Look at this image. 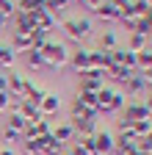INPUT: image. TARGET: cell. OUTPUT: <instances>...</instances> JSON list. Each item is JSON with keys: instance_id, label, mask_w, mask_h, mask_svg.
<instances>
[{"instance_id": "obj_33", "label": "cell", "mask_w": 152, "mask_h": 155, "mask_svg": "<svg viewBox=\"0 0 152 155\" xmlns=\"http://www.w3.org/2000/svg\"><path fill=\"white\" fill-rule=\"evenodd\" d=\"M130 6H133V3H130ZM119 19H122V22H125L127 28H136V22H138V17H136V11H133V8L122 11V17H119Z\"/></svg>"}, {"instance_id": "obj_6", "label": "cell", "mask_w": 152, "mask_h": 155, "mask_svg": "<svg viewBox=\"0 0 152 155\" xmlns=\"http://www.w3.org/2000/svg\"><path fill=\"white\" fill-rule=\"evenodd\" d=\"M94 150H97V155H111L113 152V136L108 130H97L94 133Z\"/></svg>"}, {"instance_id": "obj_1", "label": "cell", "mask_w": 152, "mask_h": 155, "mask_svg": "<svg viewBox=\"0 0 152 155\" xmlns=\"http://www.w3.org/2000/svg\"><path fill=\"white\" fill-rule=\"evenodd\" d=\"M42 58H44V67L50 69H61L69 64V50L64 42H47L42 47Z\"/></svg>"}, {"instance_id": "obj_41", "label": "cell", "mask_w": 152, "mask_h": 155, "mask_svg": "<svg viewBox=\"0 0 152 155\" xmlns=\"http://www.w3.org/2000/svg\"><path fill=\"white\" fill-rule=\"evenodd\" d=\"M141 78H144V83H149V86H152V69H144V72H141Z\"/></svg>"}, {"instance_id": "obj_10", "label": "cell", "mask_w": 152, "mask_h": 155, "mask_svg": "<svg viewBox=\"0 0 152 155\" xmlns=\"http://www.w3.org/2000/svg\"><path fill=\"white\" fill-rule=\"evenodd\" d=\"M69 125L75 127V136H78V139H83V136L91 139V136L97 133V122H94V119H72Z\"/></svg>"}, {"instance_id": "obj_15", "label": "cell", "mask_w": 152, "mask_h": 155, "mask_svg": "<svg viewBox=\"0 0 152 155\" xmlns=\"http://www.w3.org/2000/svg\"><path fill=\"white\" fill-rule=\"evenodd\" d=\"M53 139L61 141V144L72 141V139H75V127H72L69 122H64V125H58V127H53Z\"/></svg>"}, {"instance_id": "obj_30", "label": "cell", "mask_w": 152, "mask_h": 155, "mask_svg": "<svg viewBox=\"0 0 152 155\" xmlns=\"http://www.w3.org/2000/svg\"><path fill=\"white\" fill-rule=\"evenodd\" d=\"M80 105H86V108H97V94L94 91H78V97H75Z\"/></svg>"}, {"instance_id": "obj_45", "label": "cell", "mask_w": 152, "mask_h": 155, "mask_svg": "<svg viewBox=\"0 0 152 155\" xmlns=\"http://www.w3.org/2000/svg\"><path fill=\"white\" fill-rule=\"evenodd\" d=\"M127 155H147V152H141V150L136 147V150H133V152H127Z\"/></svg>"}, {"instance_id": "obj_32", "label": "cell", "mask_w": 152, "mask_h": 155, "mask_svg": "<svg viewBox=\"0 0 152 155\" xmlns=\"http://www.w3.org/2000/svg\"><path fill=\"white\" fill-rule=\"evenodd\" d=\"M33 8H44V0H17V11H33Z\"/></svg>"}, {"instance_id": "obj_5", "label": "cell", "mask_w": 152, "mask_h": 155, "mask_svg": "<svg viewBox=\"0 0 152 155\" xmlns=\"http://www.w3.org/2000/svg\"><path fill=\"white\" fill-rule=\"evenodd\" d=\"M69 67L78 72V75H86L91 67H89V50H75V53H69Z\"/></svg>"}, {"instance_id": "obj_4", "label": "cell", "mask_w": 152, "mask_h": 155, "mask_svg": "<svg viewBox=\"0 0 152 155\" xmlns=\"http://www.w3.org/2000/svg\"><path fill=\"white\" fill-rule=\"evenodd\" d=\"M28 14H31L33 28H42V31H53V28H55V14H50L47 8H33V11H28Z\"/></svg>"}, {"instance_id": "obj_24", "label": "cell", "mask_w": 152, "mask_h": 155, "mask_svg": "<svg viewBox=\"0 0 152 155\" xmlns=\"http://www.w3.org/2000/svg\"><path fill=\"white\" fill-rule=\"evenodd\" d=\"M25 61H28V69H42V67H44L42 50H28V53H25Z\"/></svg>"}, {"instance_id": "obj_36", "label": "cell", "mask_w": 152, "mask_h": 155, "mask_svg": "<svg viewBox=\"0 0 152 155\" xmlns=\"http://www.w3.org/2000/svg\"><path fill=\"white\" fill-rule=\"evenodd\" d=\"M3 141H6V147H11V144H17V141H22V136L6 127V130H3Z\"/></svg>"}, {"instance_id": "obj_14", "label": "cell", "mask_w": 152, "mask_h": 155, "mask_svg": "<svg viewBox=\"0 0 152 155\" xmlns=\"http://www.w3.org/2000/svg\"><path fill=\"white\" fill-rule=\"evenodd\" d=\"M97 116H100L97 108H86V105H80L78 100L72 103V116H69V119H94V122H97Z\"/></svg>"}, {"instance_id": "obj_21", "label": "cell", "mask_w": 152, "mask_h": 155, "mask_svg": "<svg viewBox=\"0 0 152 155\" xmlns=\"http://www.w3.org/2000/svg\"><path fill=\"white\" fill-rule=\"evenodd\" d=\"M11 19H14V28L17 31H28V33L33 31V22H31V14L28 11H17Z\"/></svg>"}, {"instance_id": "obj_37", "label": "cell", "mask_w": 152, "mask_h": 155, "mask_svg": "<svg viewBox=\"0 0 152 155\" xmlns=\"http://www.w3.org/2000/svg\"><path fill=\"white\" fill-rule=\"evenodd\" d=\"M8 108H11V94L0 91V111H8Z\"/></svg>"}, {"instance_id": "obj_22", "label": "cell", "mask_w": 152, "mask_h": 155, "mask_svg": "<svg viewBox=\"0 0 152 155\" xmlns=\"http://www.w3.org/2000/svg\"><path fill=\"white\" fill-rule=\"evenodd\" d=\"M20 114L25 116V122H39V119H44V116L39 114V105H33V103H22V108H20Z\"/></svg>"}, {"instance_id": "obj_11", "label": "cell", "mask_w": 152, "mask_h": 155, "mask_svg": "<svg viewBox=\"0 0 152 155\" xmlns=\"http://www.w3.org/2000/svg\"><path fill=\"white\" fill-rule=\"evenodd\" d=\"M141 91H147V83H144V78L136 72V75H130L127 81H125V94L127 97H138Z\"/></svg>"}, {"instance_id": "obj_34", "label": "cell", "mask_w": 152, "mask_h": 155, "mask_svg": "<svg viewBox=\"0 0 152 155\" xmlns=\"http://www.w3.org/2000/svg\"><path fill=\"white\" fill-rule=\"evenodd\" d=\"M33 130H36V136H50V133H53V127H50V122H47V119L33 122Z\"/></svg>"}, {"instance_id": "obj_42", "label": "cell", "mask_w": 152, "mask_h": 155, "mask_svg": "<svg viewBox=\"0 0 152 155\" xmlns=\"http://www.w3.org/2000/svg\"><path fill=\"white\" fill-rule=\"evenodd\" d=\"M53 3H55V6H58V8H61V11H66V6H69V3H72V0H53Z\"/></svg>"}, {"instance_id": "obj_17", "label": "cell", "mask_w": 152, "mask_h": 155, "mask_svg": "<svg viewBox=\"0 0 152 155\" xmlns=\"http://www.w3.org/2000/svg\"><path fill=\"white\" fill-rule=\"evenodd\" d=\"M25 125H28V122H25V116H22L20 111H8V125H6L8 130H14V133H20V136H22Z\"/></svg>"}, {"instance_id": "obj_25", "label": "cell", "mask_w": 152, "mask_h": 155, "mask_svg": "<svg viewBox=\"0 0 152 155\" xmlns=\"http://www.w3.org/2000/svg\"><path fill=\"white\" fill-rule=\"evenodd\" d=\"M147 133H152V119H138V122H133V136H136V139H144Z\"/></svg>"}, {"instance_id": "obj_39", "label": "cell", "mask_w": 152, "mask_h": 155, "mask_svg": "<svg viewBox=\"0 0 152 155\" xmlns=\"http://www.w3.org/2000/svg\"><path fill=\"white\" fill-rule=\"evenodd\" d=\"M80 3H83L86 8H91V11H97V8H100V6L105 3V0H80Z\"/></svg>"}, {"instance_id": "obj_50", "label": "cell", "mask_w": 152, "mask_h": 155, "mask_svg": "<svg viewBox=\"0 0 152 155\" xmlns=\"http://www.w3.org/2000/svg\"><path fill=\"white\" fill-rule=\"evenodd\" d=\"M149 6H152V3H149Z\"/></svg>"}, {"instance_id": "obj_7", "label": "cell", "mask_w": 152, "mask_h": 155, "mask_svg": "<svg viewBox=\"0 0 152 155\" xmlns=\"http://www.w3.org/2000/svg\"><path fill=\"white\" fill-rule=\"evenodd\" d=\"M136 150V136L133 133H119V136H113V152H119V155H127Z\"/></svg>"}, {"instance_id": "obj_20", "label": "cell", "mask_w": 152, "mask_h": 155, "mask_svg": "<svg viewBox=\"0 0 152 155\" xmlns=\"http://www.w3.org/2000/svg\"><path fill=\"white\" fill-rule=\"evenodd\" d=\"M22 89H25V75L8 72V94H22Z\"/></svg>"}, {"instance_id": "obj_35", "label": "cell", "mask_w": 152, "mask_h": 155, "mask_svg": "<svg viewBox=\"0 0 152 155\" xmlns=\"http://www.w3.org/2000/svg\"><path fill=\"white\" fill-rule=\"evenodd\" d=\"M25 152L28 155H42V147H39V139H31V141H22Z\"/></svg>"}, {"instance_id": "obj_40", "label": "cell", "mask_w": 152, "mask_h": 155, "mask_svg": "<svg viewBox=\"0 0 152 155\" xmlns=\"http://www.w3.org/2000/svg\"><path fill=\"white\" fill-rule=\"evenodd\" d=\"M0 91H8V75L0 72Z\"/></svg>"}, {"instance_id": "obj_48", "label": "cell", "mask_w": 152, "mask_h": 155, "mask_svg": "<svg viewBox=\"0 0 152 155\" xmlns=\"http://www.w3.org/2000/svg\"><path fill=\"white\" fill-rule=\"evenodd\" d=\"M147 3H152V0H147Z\"/></svg>"}, {"instance_id": "obj_27", "label": "cell", "mask_w": 152, "mask_h": 155, "mask_svg": "<svg viewBox=\"0 0 152 155\" xmlns=\"http://www.w3.org/2000/svg\"><path fill=\"white\" fill-rule=\"evenodd\" d=\"M127 50H133V53H141V50H147V36H141V33H133V36H130V42H127Z\"/></svg>"}, {"instance_id": "obj_44", "label": "cell", "mask_w": 152, "mask_h": 155, "mask_svg": "<svg viewBox=\"0 0 152 155\" xmlns=\"http://www.w3.org/2000/svg\"><path fill=\"white\" fill-rule=\"evenodd\" d=\"M0 155H17V152H14L11 147H3V150H0Z\"/></svg>"}, {"instance_id": "obj_19", "label": "cell", "mask_w": 152, "mask_h": 155, "mask_svg": "<svg viewBox=\"0 0 152 155\" xmlns=\"http://www.w3.org/2000/svg\"><path fill=\"white\" fill-rule=\"evenodd\" d=\"M47 42H50V31H42V28H33L31 31V45H33V50H42Z\"/></svg>"}, {"instance_id": "obj_18", "label": "cell", "mask_w": 152, "mask_h": 155, "mask_svg": "<svg viewBox=\"0 0 152 155\" xmlns=\"http://www.w3.org/2000/svg\"><path fill=\"white\" fill-rule=\"evenodd\" d=\"M14 58H17V53H14L11 45H0V69H11Z\"/></svg>"}, {"instance_id": "obj_47", "label": "cell", "mask_w": 152, "mask_h": 155, "mask_svg": "<svg viewBox=\"0 0 152 155\" xmlns=\"http://www.w3.org/2000/svg\"><path fill=\"white\" fill-rule=\"evenodd\" d=\"M61 155H72V152H61Z\"/></svg>"}, {"instance_id": "obj_8", "label": "cell", "mask_w": 152, "mask_h": 155, "mask_svg": "<svg viewBox=\"0 0 152 155\" xmlns=\"http://www.w3.org/2000/svg\"><path fill=\"white\" fill-rule=\"evenodd\" d=\"M122 119L138 122V119H152V116H149V111L144 108V103H127L125 111H122Z\"/></svg>"}, {"instance_id": "obj_16", "label": "cell", "mask_w": 152, "mask_h": 155, "mask_svg": "<svg viewBox=\"0 0 152 155\" xmlns=\"http://www.w3.org/2000/svg\"><path fill=\"white\" fill-rule=\"evenodd\" d=\"M94 14H97L100 19H105V22H116V19L122 17V11H119V8H113V6L108 3V0H105V3H102L97 11H94Z\"/></svg>"}, {"instance_id": "obj_31", "label": "cell", "mask_w": 152, "mask_h": 155, "mask_svg": "<svg viewBox=\"0 0 152 155\" xmlns=\"http://www.w3.org/2000/svg\"><path fill=\"white\" fill-rule=\"evenodd\" d=\"M122 67H127V69H133V72H136V69H138V53L125 50V55H122Z\"/></svg>"}, {"instance_id": "obj_9", "label": "cell", "mask_w": 152, "mask_h": 155, "mask_svg": "<svg viewBox=\"0 0 152 155\" xmlns=\"http://www.w3.org/2000/svg\"><path fill=\"white\" fill-rule=\"evenodd\" d=\"M61 111V97L58 94H44V100L39 103V114L44 116V119H47V116H53V114H58Z\"/></svg>"}, {"instance_id": "obj_12", "label": "cell", "mask_w": 152, "mask_h": 155, "mask_svg": "<svg viewBox=\"0 0 152 155\" xmlns=\"http://www.w3.org/2000/svg\"><path fill=\"white\" fill-rule=\"evenodd\" d=\"M44 94H47V89H42V86H33L31 81H25V89H22V97L28 103H33V105H39L42 100H44Z\"/></svg>"}, {"instance_id": "obj_28", "label": "cell", "mask_w": 152, "mask_h": 155, "mask_svg": "<svg viewBox=\"0 0 152 155\" xmlns=\"http://www.w3.org/2000/svg\"><path fill=\"white\" fill-rule=\"evenodd\" d=\"M100 50H116V33H113V31H102V36H100Z\"/></svg>"}, {"instance_id": "obj_43", "label": "cell", "mask_w": 152, "mask_h": 155, "mask_svg": "<svg viewBox=\"0 0 152 155\" xmlns=\"http://www.w3.org/2000/svg\"><path fill=\"white\" fill-rule=\"evenodd\" d=\"M144 108H147V111H149V116H152V91H149V97L144 100Z\"/></svg>"}, {"instance_id": "obj_23", "label": "cell", "mask_w": 152, "mask_h": 155, "mask_svg": "<svg viewBox=\"0 0 152 155\" xmlns=\"http://www.w3.org/2000/svg\"><path fill=\"white\" fill-rule=\"evenodd\" d=\"M130 75H136V72L127 69V67H122V64H116V67H111V69H108V78H113V81H119V83H125Z\"/></svg>"}, {"instance_id": "obj_3", "label": "cell", "mask_w": 152, "mask_h": 155, "mask_svg": "<svg viewBox=\"0 0 152 155\" xmlns=\"http://www.w3.org/2000/svg\"><path fill=\"white\" fill-rule=\"evenodd\" d=\"M125 108V94L122 91H113V89H100L97 91V111L100 114H116Z\"/></svg>"}, {"instance_id": "obj_49", "label": "cell", "mask_w": 152, "mask_h": 155, "mask_svg": "<svg viewBox=\"0 0 152 155\" xmlns=\"http://www.w3.org/2000/svg\"><path fill=\"white\" fill-rule=\"evenodd\" d=\"M147 155H152V152H147Z\"/></svg>"}, {"instance_id": "obj_46", "label": "cell", "mask_w": 152, "mask_h": 155, "mask_svg": "<svg viewBox=\"0 0 152 155\" xmlns=\"http://www.w3.org/2000/svg\"><path fill=\"white\" fill-rule=\"evenodd\" d=\"M147 39H149V42H152V33H149V36H147Z\"/></svg>"}, {"instance_id": "obj_2", "label": "cell", "mask_w": 152, "mask_h": 155, "mask_svg": "<svg viewBox=\"0 0 152 155\" xmlns=\"http://www.w3.org/2000/svg\"><path fill=\"white\" fill-rule=\"evenodd\" d=\"M64 33L72 39V42H86L91 36V19L89 17H66L64 19Z\"/></svg>"}, {"instance_id": "obj_29", "label": "cell", "mask_w": 152, "mask_h": 155, "mask_svg": "<svg viewBox=\"0 0 152 155\" xmlns=\"http://www.w3.org/2000/svg\"><path fill=\"white\" fill-rule=\"evenodd\" d=\"M133 11H136V17L138 19H144V17H149L152 14V6L147 3V0H133V6H130Z\"/></svg>"}, {"instance_id": "obj_13", "label": "cell", "mask_w": 152, "mask_h": 155, "mask_svg": "<svg viewBox=\"0 0 152 155\" xmlns=\"http://www.w3.org/2000/svg\"><path fill=\"white\" fill-rule=\"evenodd\" d=\"M11 47H14V53H28V50H33V45H31V33H28V31H14V42H11Z\"/></svg>"}, {"instance_id": "obj_38", "label": "cell", "mask_w": 152, "mask_h": 155, "mask_svg": "<svg viewBox=\"0 0 152 155\" xmlns=\"http://www.w3.org/2000/svg\"><path fill=\"white\" fill-rule=\"evenodd\" d=\"M108 3H111L113 8H119V11H127V8H130V3H133V0H108Z\"/></svg>"}, {"instance_id": "obj_26", "label": "cell", "mask_w": 152, "mask_h": 155, "mask_svg": "<svg viewBox=\"0 0 152 155\" xmlns=\"http://www.w3.org/2000/svg\"><path fill=\"white\" fill-rule=\"evenodd\" d=\"M100 89H102V81H97V78H89V75L80 78V91H94V94H97Z\"/></svg>"}]
</instances>
